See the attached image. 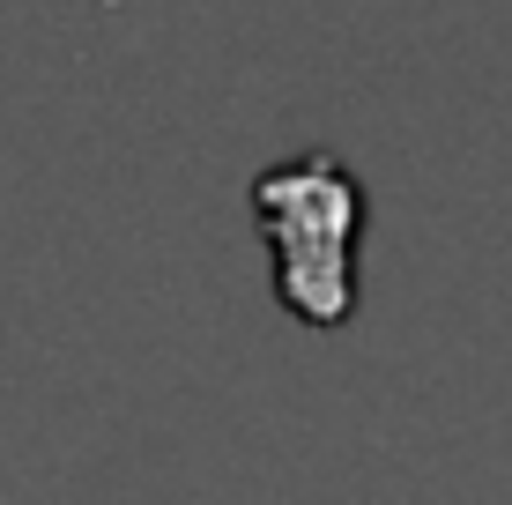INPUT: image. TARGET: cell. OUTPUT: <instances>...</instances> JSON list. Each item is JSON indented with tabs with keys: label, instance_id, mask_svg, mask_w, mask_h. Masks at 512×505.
<instances>
[{
	"label": "cell",
	"instance_id": "obj_1",
	"mask_svg": "<svg viewBox=\"0 0 512 505\" xmlns=\"http://www.w3.org/2000/svg\"><path fill=\"white\" fill-rule=\"evenodd\" d=\"M253 216L275 246L282 305L312 327H342L349 305H357V231H364V194L342 171V156L312 149L260 171Z\"/></svg>",
	"mask_w": 512,
	"mask_h": 505
}]
</instances>
